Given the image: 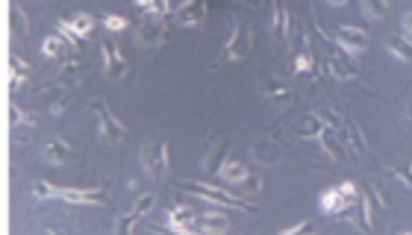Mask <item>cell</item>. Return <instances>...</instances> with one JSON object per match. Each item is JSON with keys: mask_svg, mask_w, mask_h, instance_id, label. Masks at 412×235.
Wrapping results in <instances>:
<instances>
[{"mask_svg": "<svg viewBox=\"0 0 412 235\" xmlns=\"http://www.w3.org/2000/svg\"><path fill=\"white\" fill-rule=\"evenodd\" d=\"M309 229H313V221H300L295 227H286L283 235H297V232H309Z\"/></svg>", "mask_w": 412, "mask_h": 235, "instance_id": "cell-34", "label": "cell"}, {"mask_svg": "<svg viewBox=\"0 0 412 235\" xmlns=\"http://www.w3.org/2000/svg\"><path fill=\"white\" fill-rule=\"evenodd\" d=\"M315 115H318L321 121H324V124H327L330 130H342V127H344V121H342V118H336V115H333L330 109H318Z\"/></svg>", "mask_w": 412, "mask_h": 235, "instance_id": "cell-31", "label": "cell"}, {"mask_svg": "<svg viewBox=\"0 0 412 235\" xmlns=\"http://www.w3.org/2000/svg\"><path fill=\"white\" fill-rule=\"evenodd\" d=\"M321 147L327 150V156H330V159H339V156H342V147L336 144V136H333L330 130H324V132H321Z\"/></svg>", "mask_w": 412, "mask_h": 235, "instance_id": "cell-26", "label": "cell"}, {"mask_svg": "<svg viewBox=\"0 0 412 235\" xmlns=\"http://www.w3.org/2000/svg\"><path fill=\"white\" fill-rule=\"evenodd\" d=\"M239 185H242V192H244V194H259V192H262V180H259V176H253V174L244 176Z\"/></svg>", "mask_w": 412, "mask_h": 235, "instance_id": "cell-30", "label": "cell"}, {"mask_svg": "<svg viewBox=\"0 0 412 235\" xmlns=\"http://www.w3.org/2000/svg\"><path fill=\"white\" fill-rule=\"evenodd\" d=\"M251 53V32L244 30V27H233V36L227 39V44H224V59H244V56Z\"/></svg>", "mask_w": 412, "mask_h": 235, "instance_id": "cell-11", "label": "cell"}, {"mask_svg": "<svg viewBox=\"0 0 412 235\" xmlns=\"http://www.w3.org/2000/svg\"><path fill=\"white\" fill-rule=\"evenodd\" d=\"M136 39L141 48H162L165 39H168V30H165L162 24V18H148L144 24H139V32H136Z\"/></svg>", "mask_w": 412, "mask_h": 235, "instance_id": "cell-9", "label": "cell"}, {"mask_svg": "<svg viewBox=\"0 0 412 235\" xmlns=\"http://www.w3.org/2000/svg\"><path fill=\"white\" fill-rule=\"evenodd\" d=\"M127 24H130V21H127L124 15H104V27H106L109 32H121V30H127Z\"/></svg>", "mask_w": 412, "mask_h": 235, "instance_id": "cell-28", "label": "cell"}, {"mask_svg": "<svg viewBox=\"0 0 412 235\" xmlns=\"http://www.w3.org/2000/svg\"><path fill=\"white\" fill-rule=\"evenodd\" d=\"M360 9L369 21H383L389 12H392V3H389V0H362Z\"/></svg>", "mask_w": 412, "mask_h": 235, "instance_id": "cell-18", "label": "cell"}, {"mask_svg": "<svg viewBox=\"0 0 412 235\" xmlns=\"http://www.w3.org/2000/svg\"><path fill=\"white\" fill-rule=\"evenodd\" d=\"M57 30H59V36H62L65 41H68V48H74V44L80 41V39H77L74 32H71V27H68V21H65V18H62V21H57Z\"/></svg>", "mask_w": 412, "mask_h": 235, "instance_id": "cell-32", "label": "cell"}, {"mask_svg": "<svg viewBox=\"0 0 412 235\" xmlns=\"http://www.w3.org/2000/svg\"><path fill=\"white\" fill-rule=\"evenodd\" d=\"M395 176H398V180L404 183L406 188H412V165H409V167H398V171H395Z\"/></svg>", "mask_w": 412, "mask_h": 235, "instance_id": "cell-35", "label": "cell"}, {"mask_svg": "<svg viewBox=\"0 0 412 235\" xmlns=\"http://www.w3.org/2000/svg\"><path fill=\"white\" fill-rule=\"evenodd\" d=\"M41 159L48 162V165L65 167V165H71L77 159V150L65 139H48V141L41 144Z\"/></svg>", "mask_w": 412, "mask_h": 235, "instance_id": "cell-7", "label": "cell"}, {"mask_svg": "<svg viewBox=\"0 0 412 235\" xmlns=\"http://www.w3.org/2000/svg\"><path fill=\"white\" fill-rule=\"evenodd\" d=\"M153 203H157V197H153V194H141V197L136 200V206L130 209V215L118 221V232H121V235H124V232H130V229L136 227V223H139V221H141V218H144V215H148V212L153 209Z\"/></svg>", "mask_w": 412, "mask_h": 235, "instance_id": "cell-13", "label": "cell"}, {"mask_svg": "<svg viewBox=\"0 0 412 235\" xmlns=\"http://www.w3.org/2000/svg\"><path fill=\"white\" fill-rule=\"evenodd\" d=\"M292 132H295L297 139H321V132H324V121H321L315 112H313V115H306L300 124H295Z\"/></svg>", "mask_w": 412, "mask_h": 235, "instance_id": "cell-15", "label": "cell"}, {"mask_svg": "<svg viewBox=\"0 0 412 235\" xmlns=\"http://www.w3.org/2000/svg\"><path fill=\"white\" fill-rule=\"evenodd\" d=\"M141 167L150 180H162L168 171V144L165 141H148L141 147Z\"/></svg>", "mask_w": 412, "mask_h": 235, "instance_id": "cell-5", "label": "cell"}, {"mask_svg": "<svg viewBox=\"0 0 412 235\" xmlns=\"http://www.w3.org/2000/svg\"><path fill=\"white\" fill-rule=\"evenodd\" d=\"M262 92L268 94L271 100H286V97H288V85L280 83V80H265V83H262Z\"/></svg>", "mask_w": 412, "mask_h": 235, "instance_id": "cell-24", "label": "cell"}, {"mask_svg": "<svg viewBox=\"0 0 412 235\" xmlns=\"http://www.w3.org/2000/svg\"><path fill=\"white\" fill-rule=\"evenodd\" d=\"M271 9H274V18H271V32L277 39H286V30H288V12L280 6V0H274L271 3Z\"/></svg>", "mask_w": 412, "mask_h": 235, "instance_id": "cell-21", "label": "cell"}, {"mask_svg": "<svg viewBox=\"0 0 412 235\" xmlns=\"http://www.w3.org/2000/svg\"><path fill=\"white\" fill-rule=\"evenodd\" d=\"M356 197H360L356 185H353V183H342V185L327 188V192L321 194L318 209L324 212V215H344V212H348V206L353 203Z\"/></svg>", "mask_w": 412, "mask_h": 235, "instance_id": "cell-3", "label": "cell"}, {"mask_svg": "<svg viewBox=\"0 0 412 235\" xmlns=\"http://www.w3.org/2000/svg\"><path fill=\"white\" fill-rule=\"evenodd\" d=\"M168 227L174 232H197V212L192 206H174L168 212Z\"/></svg>", "mask_w": 412, "mask_h": 235, "instance_id": "cell-12", "label": "cell"}, {"mask_svg": "<svg viewBox=\"0 0 412 235\" xmlns=\"http://www.w3.org/2000/svg\"><path fill=\"white\" fill-rule=\"evenodd\" d=\"M313 71V56H309V50H300L295 56V74H309Z\"/></svg>", "mask_w": 412, "mask_h": 235, "instance_id": "cell-27", "label": "cell"}, {"mask_svg": "<svg viewBox=\"0 0 412 235\" xmlns=\"http://www.w3.org/2000/svg\"><path fill=\"white\" fill-rule=\"evenodd\" d=\"M136 3H139L141 9H150V12H153V6H157V0H136Z\"/></svg>", "mask_w": 412, "mask_h": 235, "instance_id": "cell-37", "label": "cell"}, {"mask_svg": "<svg viewBox=\"0 0 412 235\" xmlns=\"http://www.w3.org/2000/svg\"><path fill=\"white\" fill-rule=\"evenodd\" d=\"M9 124L18 127V124H36V115H27L24 109H21L18 103L9 106Z\"/></svg>", "mask_w": 412, "mask_h": 235, "instance_id": "cell-25", "label": "cell"}, {"mask_svg": "<svg viewBox=\"0 0 412 235\" xmlns=\"http://www.w3.org/2000/svg\"><path fill=\"white\" fill-rule=\"evenodd\" d=\"M174 21L180 27H200L206 21V0H183L174 9Z\"/></svg>", "mask_w": 412, "mask_h": 235, "instance_id": "cell-8", "label": "cell"}, {"mask_svg": "<svg viewBox=\"0 0 412 235\" xmlns=\"http://www.w3.org/2000/svg\"><path fill=\"white\" fill-rule=\"evenodd\" d=\"M344 130H348V136H351V150H353V153H360V150L365 147L360 127H356V124H344Z\"/></svg>", "mask_w": 412, "mask_h": 235, "instance_id": "cell-29", "label": "cell"}, {"mask_svg": "<svg viewBox=\"0 0 412 235\" xmlns=\"http://www.w3.org/2000/svg\"><path fill=\"white\" fill-rule=\"evenodd\" d=\"M65 48H68V41H62V36H48L41 41V53L48 56V59H59Z\"/></svg>", "mask_w": 412, "mask_h": 235, "instance_id": "cell-23", "label": "cell"}, {"mask_svg": "<svg viewBox=\"0 0 412 235\" xmlns=\"http://www.w3.org/2000/svg\"><path fill=\"white\" fill-rule=\"evenodd\" d=\"M32 197L36 200L59 197V200H65V203H77V206H104L106 203L104 188H59V185H50L48 180H36V185H32Z\"/></svg>", "mask_w": 412, "mask_h": 235, "instance_id": "cell-1", "label": "cell"}, {"mask_svg": "<svg viewBox=\"0 0 412 235\" xmlns=\"http://www.w3.org/2000/svg\"><path fill=\"white\" fill-rule=\"evenodd\" d=\"M344 3H348V0H330V6H336V9H339V6H344Z\"/></svg>", "mask_w": 412, "mask_h": 235, "instance_id": "cell-38", "label": "cell"}, {"mask_svg": "<svg viewBox=\"0 0 412 235\" xmlns=\"http://www.w3.org/2000/svg\"><path fill=\"white\" fill-rule=\"evenodd\" d=\"M230 229V221L218 212H206V215H197V232H209V235H221Z\"/></svg>", "mask_w": 412, "mask_h": 235, "instance_id": "cell-14", "label": "cell"}, {"mask_svg": "<svg viewBox=\"0 0 412 235\" xmlns=\"http://www.w3.org/2000/svg\"><path fill=\"white\" fill-rule=\"evenodd\" d=\"M386 48H389V53L392 56H398L400 62H412V41L404 36H392V39H386Z\"/></svg>", "mask_w": 412, "mask_h": 235, "instance_id": "cell-19", "label": "cell"}, {"mask_svg": "<svg viewBox=\"0 0 412 235\" xmlns=\"http://www.w3.org/2000/svg\"><path fill=\"white\" fill-rule=\"evenodd\" d=\"M9 21H12V24H9V27H12V32H15V36H21V39H24L27 32H30L27 15H24V9H21V3H12V6H9Z\"/></svg>", "mask_w": 412, "mask_h": 235, "instance_id": "cell-22", "label": "cell"}, {"mask_svg": "<svg viewBox=\"0 0 412 235\" xmlns=\"http://www.w3.org/2000/svg\"><path fill=\"white\" fill-rule=\"evenodd\" d=\"M9 71H15V74H24L27 76V71H30V65L21 59L18 53H9Z\"/></svg>", "mask_w": 412, "mask_h": 235, "instance_id": "cell-33", "label": "cell"}, {"mask_svg": "<svg viewBox=\"0 0 412 235\" xmlns=\"http://www.w3.org/2000/svg\"><path fill=\"white\" fill-rule=\"evenodd\" d=\"M100 53H104V74H106V80H124L127 76V59L121 56V48L112 41V39H106L104 44H100Z\"/></svg>", "mask_w": 412, "mask_h": 235, "instance_id": "cell-6", "label": "cell"}, {"mask_svg": "<svg viewBox=\"0 0 412 235\" xmlns=\"http://www.w3.org/2000/svg\"><path fill=\"white\" fill-rule=\"evenodd\" d=\"M186 192H192L197 194L200 200H209V203H215V206H227V209H242V212H259L256 206H251L248 200H242L236 194H230V192H221V188L215 185H206V183H183Z\"/></svg>", "mask_w": 412, "mask_h": 235, "instance_id": "cell-2", "label": "cell"}, {"mask_svg": "<svg viewBox=\"0 0 412 235\" xmlns=\"http://www.w3.org/2000/svg\"><path fill=\"white\" fill-rule=\"evenodd\" d=\"M336 41H339V48L351 56L369 50V36H365V30H360V27H339Z\"/></svg>", "mask_w": 412, "mask_h": 235, "instance_id": "cell-10", "label": "cell"}, {"mask_svg": "<svg viewBox=\"0 0 412 235\" xmlns=\"http://www.w3.org/2000/svg\"><path fill=\"white\" fill-rule=\"evenodd\" d=\"M92 109H95V115H97V136H100V141H104V144H118V141H124L130 136L127 127L121 124V121L104 103H100V100H95Z\"/></svg>", "mask_w": 412, "mask_h": 235, "instance_id": "cell-4", "label": "cell"}, {"mask_svg": "<svg viewBox=\"0 0 412 235\" xmlns=\"http://www.w3.org/2000/svg\"><path fill=\"white\" fill-rule=\"evenodd\" d=\"M248 174H251V167L244 165V162H224V165L218 167V176H221L224 183H230V185H239Z\"/></svg>", "mask_w": 412, "mask_h": 235, "instance_id": "cell-16", "label": "cell"}, {"mask_svg": "<svg viewBox=\"0 0 412 235\" xmlns=\"http://www.w3.org/2000/svg\"><path fill=\"white\" fill-rule=\"evenodd\" d=\"M68 21V27H71V32L77 39H86V36H92V30H95V18L88 15V12H77V15H71V18H65Z\"/></svg>", "mask_w": 412, "mask_h": 235, "instance_id": "cell-17", "label": "cell"}, {"mask_svg": "<svg viewBox=\"0 0 412 235\" xmlns=\"http://www.w3.org/2000/svg\"><path fill=\"white\" fill-rule=\"evenodd\" d=\"M400 27H404V36L412 41V12L404 15V21H400Z\"/></svg>", "mask_w": 412, "mask_h": 235, "instance_id": "cell-36", "label": "cell"}, {"mask_svg": "<svg viewBox=\"0 0 412 235\" xmlns=\"http://www.w3.org/2000/svg\"><path fill=\"white\" fill-rule=\"evenodd\" d=\"M327 68H330V74L336 76V80H356V68H353L351 62L339 59V56H330V59H327Z\"/></svg>", "mask_w": 412, "mask_h": 235, "instance_id": "cell-20", "label": "cell"}]
</instances>
